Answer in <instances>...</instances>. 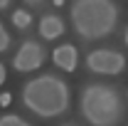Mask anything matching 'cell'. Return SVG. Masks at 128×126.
<instances>
[{
    "mask_svg": "<svg viewBox=\"0 0 128 126\" xmlns=\"http://www.w3.org/2000/svg\"><path fill=\"white\" fill-rule=\"evenodd\" d=\"M40 37L42 40H57L59 35H64V22L59 15H42V20H40Z\"/></svg>",
    "mask_w": 128,
    "mask_h": 126,
    "instance_id": "7",
    "label": "cell"
},
{
    "mask_svg": "<svg viewBox=\"0 0 128 126\" xmlns=\"http://www.w3.org/2000/svg\"><path fill=\"white\" fill-rule=\"evenodd\" d=\"M42 64H44V49H42L40 42H34V40H25L20 45V49H17V54L12 57V67H15L17 72H22V74L37 72Z\"/></svg>",
    "mask_w": 128,
    "mask_h": 126,
    "instance_id": "5",
    "label": "cell"
},
{
    "mask_svg": "<svg viewBox=\"0 0 128 126\" xmlns=\"http://www.w3.org/2000/svg\"><path fill=\"white\" fill-rule=\"evenodd\" d=\"M79 109L91 126H116L123 114V101L108 84H86L79 96Z\"/></svg>",
    "mask_w": 128,
    "mask_h": 126,
    "instance_id": "3",
    "label": "cell"
},
{
    "mask_svg": "<svg viewBox=\"0 0 128 126\" xmlns=\"http://www.w3.org/2000/svg\"><path fill=\"white\" fill-rule=\"evenodd\" d=\"M0 104H2V106H8V104H10V94H8V92H5V94H0Z\"/></svg>",
    "mask_w": 128,
    "mask_h": 126,
    "instance_id": "11",
    "label": "cell"
},
{
    "mask_svg": "<svg viewBox=\"0 0 128 126\" xmlns=\"http://www.w3.org/2000/svg\"><path fill=\"white\" fill-rule=\"evenodd\" d=\"M8 47H10V35H8V30H5V25L0 22V52H5Z\"/></svg>",
    "mask_w": 128,
    "mask_h": 126,
    "instance_id": "10",
    "label": "cell"
},
{
    "mask_svg": "<svg viewBox=\"0 0 128 126\" xmlns=\"http://www.w3.org/2000/svg\"><path fill=\"white\" fill-rule=\"evenodd\" d=\"M8 5H10V0H0V10H5Z\"/></svg>",
    "mask_w": 128,
    "mask_h": 126,
    "instance_id": "13",
    "label": "cell"
},
{
    "mask_svg": "<svg viewBox=\"0 0 128 126\" xmlns=\"http://www.w3.org/2000/svg\"><path fill=\"white\" fill-rule=\"evenodd\" d=\"M126 45H128V30H126Z\"/></svg>",
    "mask_w": 128,
    "mask_h": 126,
    "instance_id": "15",
    "label": "cell"
},
{
    "mask_svg": "<svg viewBox=\"0 0 128 126\" xmlns=\"http://www.w3.org/2000/svg\"><path fill=\"white\" fill-rule=\"evenodd\" d=\"M72 25L84 40L108 37L118 25V8L113 0H74Z\"/></svg>",
    "mask_w": 128,
    "mask_h": 126,
    "instance_id": "2",
    "label": "cell"
},
{
    "mask_svg": "<svg viewBox=\"0 0 128 126\" xmlns=\"http://www.w3.org/2000/svg\"><path fill=\"white\" fill-rule=\"evenodd\" d=\"M52 62L57 64L59 69H64V72H74L76 64H79L76 47H74V45H59V47H54V52H52Z\"/></svg>",
    "mask_w": 128,
    "mask_h": 126,
    "instance_id": "6",
    "label": "cell"
},
{
    "mask_svg": "<svg viewBox=\"0 0 128 126\" xmlns=\"http://www.w3.org/2000/svg\"><path fill=\"white\" fill-rule=\"evenodd\" d=\"M30 22H32V15L27 10H15V13H12V25H15V27L25 30V27H30Z\"/></svg>",
    "mask_w": 128,
    "mask_h": 126,
    "instance_id": "8",
    "label": "cell"
},
{
    "mask_svg": "<svg viewBox=\"0 0 128 126\" xmlns=\"http://www.w3.org/2000/svg\"><path fill=\"white\" fill-rule=\"evenodd\" d=\"M25 3H30V5H37V3H42V0H25Z\"/></svg>",
    "mask_w": 128,
    "mask_h": 126,
    "instance_id": "14",
    "label": "cell"
},
{
    "mask_svg": "<svg viewBox=\"0 0 128 126\" xmlns=\"http://www.w3.org/2000/svg\"><path fill=\"white\" fill-rule=\"evenodd\" d=\"M5 74H8V72H5V64H0V84L5 82Z\"/></svg>",
    "mask_w": 128,
    "mask_h": 126,
    "instance_id": "12",
    "label": "cell"
},
{
    "mask_svg": "<svg viewBox=\"0 0 128 126\" xmlns=\"http://www.w3.org/2000/svg\"><path fill=\"white\" fill-rule=\"evenodd\" d=\"M22 104L42 119L59 116L69 109V87L57 74H37L22 84Z\"/></svg>",
    "mask_w": 128,
    "mask_h": 126,
    "instance_id": "1",
    "label": "cell"
},
{
    "mask_svg": "<svg viewBox=\"0 0 128 126\" xmlns=\"http://www.w3.org/2000/svg\"><path fill=\"white\" fill-rule=\"evenodd\" d=\"M0 126H30L22 116H17V114H2L0 116Z\"/></svg>",
    "mask_w": 128,
    "mask_h": 126,
    "instance_id": "9",
    "label": "cell"
},
{
    "mask_svg": "<svg viewBox=\"0 0 128 126\" xmlns=\"http://www.w3.org/2000/svg\"><path fill=\"white\" fill-rule=\"evenodd\" d=\"M62 126H76V124H62Z\"/></svg>",
    "mask_w": 128,
    "mask_h": 126,
    "instance_id": "16",
    "label": "cell"
},
{
    "mask_svg": "<svg viewBox=\"0 0 128 126\" xmlns=\"http://www.w3.org/2000/svg\"><path fill=\"white\" fill-rule=\"evenodd\" d=\"M86 67H89V72H94V74H121L123 72V67H126V59H123V54L121 52H116V49H108V47H98L94 52H89L86 54Z\"/></svg>",
    "mask_w": 128,
    "mask_h": 126,
    "instance_id": "4",
    "label": "cell"
}]
</instances>
